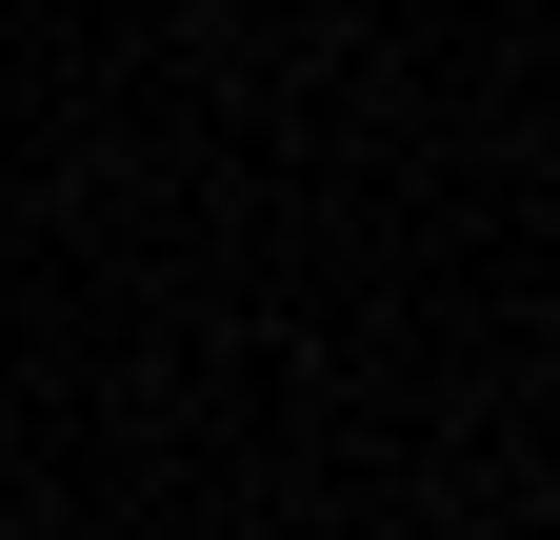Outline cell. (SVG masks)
Segmentation results:
<instances>
[]
</instances>
